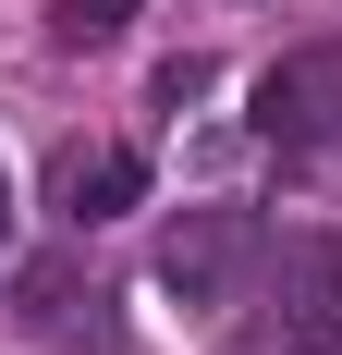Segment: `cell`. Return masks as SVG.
Returning a JSON list of instances; mask_svg holds the SVG:
<instances>
[{
  "mask_svg": "<svg viewBox=\"0 0 342 355\" xmlns=\"http://www.w3.org/2000/svg\"><path fill=\"white\" fill-rule=\"evenodd\" d=\"M244 355H342V233H281Z\"/></svg>",
  "mask_w": 342,
  "mask_h": 355,
  "instance_id": "obj_1",
  "label": "cell"
},
{
  "mask_svg": "<svg viewBox=\"0 0 342 355\" xmlns=\"http://www.w3.org/2000/svg\"><path fill=\"white\" fill-rule=\"evenodd\" d=\"M257 209H233V196H208V209H183L159 233V294H183V306H233V282L257 270Z\"/></svg>",
  "mask_w": 342,
  "mask_h": 355,
  "instance_id": "obj_2",
  "label": "cell"
},
{
  "mask_svg": "<svg viewBox=\"0 0 342 355\" xmlns=\"http://www.w3.org/2000/svg\"><path fill=\"white\" fill-rule=\"evenodd\" d=\"M257 135L269 147H342V37H306L257 73Z\"/></svg>",
  "mask_w": 342,
  "mask_h": 355,
  "instance_id": "obj_3",
  "label": "cell"
},
{
  "mask_svg": "<svg viewBox=\"0 0 342 355\" xmlns=\"http://www.w3.org/2000/svg\"><path fill=\"white\" fill-rule=\"evenodd\" d=\"M12 319H25L49 355H123V319H110V294L86 282L73 257H25V282H12Z\"/></svg>",
  "mask_w": 342,
  "mask_h": 355,
  "instance_id": "obj_4",
  "label": "cell"
},
{
  "mask_svg": "<svg viewBox=\"0 0 342 355\" xmlns=\"http://www.w3.org/2000/svg\"><path fill=\"white\" fill-rule=\"evenodd\" d=\"M49 209H62L73 233H98V220L147 209V159H135V147H110V135H73V147H49Z\"/></svg>",
  "mask_w": 342,
  "mask_h": 355,
  "instance_id": "obj_5",
  "label": "cell"
},
{
  "mask_svg": "<svg viewBox=\"0 0 342 355\" xmlns=\"http://www.w3.org/2000/svg\"><path fill=\"white\" fill-rule=\"evenodd\" d=\"M135 0H49V49H110Z\"/></svg>",
  "mask_w": 342,
  "mask_h": 355,
  "instance_id": "obj_6",
  "label": "cell"
},
{
  "mask_svg": "<svg viewBox=\"0 0 342 355\" xmlns=\"http://www.w3.org/2000/svg\"><path fill=\"white\" fill-rule=\"evenodd\" d=\"M0 233H12V196H0Z\"/></svg>",
  "mask_w": 342,
  "mask_h": 355,
  "instance_id": "obj_7",
  "label": "cell"
}]
</instances>
